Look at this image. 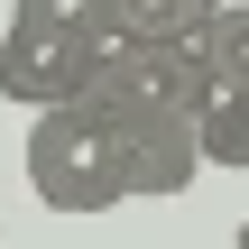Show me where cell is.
<instances>
[{
	"instance_id": "6da1fadb",
	"label": "cell",
	"mask_w": 249,
	"mask_h": 249,
	"mask_svg": "<svg viewBox=\"0 0 249 249\" xmlns=\"http://www.w3.org/2000/svg\"><path fill=\"white\" fill-rule=\"evenodd\" d=\"M83 102L120 129H194V111L213 102V74H203L194 37H120V46H102Z\"/></svg>"
},
{
	"instance_id": "7a4b0ae2",
	"label": "cell",
	"mask_w": 249,
	"mask_h": 249,
	"mask_svg": "<svg viewBox=\"0 0 249 249\" xmlns=\"http://www.w3.org/2000/svg\"><path fill=\"white\" fill-rule=\"evenodd\" d=\"M28 194L46 213H111L120 194V129L92 102H55L28 111Z\"/></svg>"
},
{
	"instance_id": "3957f363",
	"label": "cell",
	"mask_w": 249,
	"mask_h": 249,
	"mask_svg": "<svg viewBox=\"0 0 249 249\" xmlns=\"http://www.w3.org/2000/svg\"><path fill=\"white\" fill-rule=\"evenodd\" d=\"M92 65H102V46H83V37H65V28H28V18H9V37H0V102H18V111L83 102Z\"/></svg>"
},
{
	"instance_id": "277c9868",
	"label": "cell",
	"mask_w": 249,
	"mask_h": 249,
	"mask_svg": "<svg viewBox=\"0 0 249 249\" xmlns=\"http://www.w3.org/2000/svg\"><path fill=\"white\" fill-rule=\"evenodd\" d=\"M111 129H120V120H111ZM194 176H203L194 129H120V194H139V203H176Z\"/></svg>"
},
{
	"instance_id": "5b68a950",
	"label": "cell",
	"mask_w": 249,
	"mask_h": 249,
	"mask_svg": "<svg viewBox=\"0 0 249 249\" xmlns=\"http://www.w3.org/2000/svg\"><path fill=\"white\" fill-rule=\"evenodd\" d=\"M194 157L249 176V92H213V102L194 111Z\"/></svg>"
},
{
	"instance_id": "8992f818",
	"label": "cell",
	"mask_w": 249,
	"mask_h": 249,
	"mask_svg": "<svg viewBox=\"0 0 249 249\" xmlns=\"http://www.w3.org/2000/svg\"><path fill=\"white\" fill-rule=\"evenodd\" d=\"M194 55H203L213 92H249V0H231V9H213V28L194 37Z\"/></svg>"
},
{
	"instance_id": "52a82bcc",
	"label": "cell",
	"mask_w": 249,
	"mask_h": 249,
	"mask_svg": "<svg viewBox=\"0 0 249 249\" xmlns=\"http://www.w3.org/2000/svg\"><path fill=\"white\" fill-rule=\"evenodd\" d=\"M9 18L65 28V37H83V46H120V0H9Z\"/></svg>"
},
{
	"instance_id": "ba28073f",
	"label": "cell",
	"mask_w": 249,
	"mask_h": 249,
	"mask_svg": "<svg viewBox=\"0 0 249 249\" xmlns=\"http://www.w3.org/2000/svg\"><path fill=\"white\" fill-rule=\"evenodd\" d=\"M231 0H120V37H203Z\"/></svg>"
},
{
	"instance_id": "9c48e42d",
	"label": "cell",
	"mask_w": 249,
	"mask_h": 249,
	"mask_svg": "<svg viewBox=\"0 0 249 249\" xmlns=\"http://www.w3.org/2000/svg\"><path fill=\"white\" fill-rule=\"evenodd\" d=\"M231 249H249V222H240V231H231Z\"/></svg>"
}]
</instances>
